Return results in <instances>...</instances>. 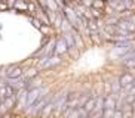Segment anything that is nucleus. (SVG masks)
<instances>
[{
	"instance_id": "f257e3e1",
	"label": "nucleus",
	"mask_w": 135,
	"mask_h": 118,
	"mask_svg": "<svg viewBox=\"0 0 135 118\" xmlns=\"http://www.w3.org/2000/svg\"><path fill=\"white\" fill-rule=\"evenodd\" d=\"M67 50H68V46L67 43L64 41L62 37L55 40V49H54V55H58V56H64L67 55Z\"/></svg>"
},
{
	"instance_id": "f03ea898",
	"label": "nucleus",
	"mask_w": 135,
	"mask_h": 118,
	"mask_svg": "<svg viewBox=\"0 0 135 118\" xmlns=\"http://www.w3.org/2000/svg\"><path fill=\"white\" fill-rule=\"evenodd\" d=\"M61 59H62V56H58V55L49 56L48 61L42 65V68H40V69H51V68H56L61 63Z\"/></svg>"
},
{
	"instance_id": "7ed1b4c3",
	"label": "nucleus",
	"mask_w": 135,
	"mask_h": 118,
	"mask_svg": "<svg viewBox=\"0 0 135 118\" xmlns=\"http://www.w3.org/2000/svg\"><path fill=\"white\" fill-rule=\"evenodd\" d=\"M24 74V68L20 65H9L8 71H6V77L8 78H18Z\"/></svg>"
},
{
	"instance_id": "20e7f679",
	"label": "nucleus",
	"mask_w": 135,
	"mask_h": 118,
	"mask_svg": "<svg viewBox=\"0 0 135 118\" xmlns=\"http://www.w3.org/2000/svg\"><path fill=\"white\" fill-rule=\"evenodd\" d=\"M134 78H135V75H134V72H131V69L122 72V74L119 75V83H120V86H122V89L129 86V84H132Z\"/></svg>"
},
{
	"instance_id": "39448f33",
	"label": "nucleus",
	"mask_w": 135,
	"mask_h": 118,
	"mask_svg": "<svg viewBox=\"0 0 135 118\" xmlns=\"http://www.w3.org/2000/svg\"><path fill=\"white\" fill-rule=\"evenodd\" d=\"M54 109H55V103H54V98H52L51 100L43 106V109H42V112H40L39 118H52Z\"/></svg>"
},
{
	"instance_id": "423d86ee",
	"label": "nucleus",
	"mask_w": 135,
	"mask_h": 118,
	"mask_svg": "<svg viewBox=\"0 0 135 118\" xmlns=\"http://www.w3.org/2000/svg\"><path fill=\"white\" fill-rule=\"evenodd\" d=\"M104 108H110V109H117V100L113 94L104 96Z\"/></svg>"
},
{
	"instance_id": "0eeeda50",
	"label": "nucleus",
	"mask_w": 135,
	"mask_h": 118,
	"mask_svg": "<svg viewBox=\"0 0 135 118\" xmlns=\"http://www.w3.org/2000/svg\"><path fill=\"white\" fill-rule=\"evenodd\" d=\"M37 75H39V68L37 67H30V68H27V69H24L22 77L25 78V81H28V80L34 78V77H37Z\"/></svg>"
},
{
	"instance_id": "6e6552de",
	"label": "nucleus",
	"mask_w": 135,
	"mask_h": 118,
	"mask_svg": "<svg viewBox=\"0 0 135 118\" xmlns=\"http://www.w3.org/2000/svg\"><path fill=\"white\" fill-rule=\"evenodd\" d=\"M61 37H62L64 41L67 43L68 49H70V47H76V44H74V35H73V30H71V31H67V33H61ZM76 49H77V47H76Z\"/></svg>"
},
{
	"instance_id": "1a4fd4ad",
	"label": "nucleus",
	"mask_w": 135,
	"mask_h": 118,
	"mask_svg": "<svg viewBox=\"0 0 135 118\" xmlns=\"http://www.w3.org/2000/svg\"><path fill=\"white\" fill-rule=\"evenodd\" d=\"M79 92H67V103L73 108L77 106V100H79Z\"/></svg>"
},
{
	"instance_id": "9d476101",
	"label": "nucleus",
	"mask_w": 135,
	"mask_h": 118,
	"mask_svg": "<svg viewBox=\"0 0 135 118\" xmlns=\"http://www.w3.org/2000/svg\"><path fill=\"white\" fill-rule=\"evenodd\" d=\"M110 86H111V94H113V96H117V94L122 92V86H120V83H119V77H116V78L111 80Z\"/></svg>"
},
{
	"instance_id": "9b49d317",
	"label": "nucleus",
	"mask_w": 135,
	"mask_h": 118,
	"mask_svg": "<svg viewBox=\"0 0 135 118\" xmlns=\"http://www.w3.org/2000/svg\"><path fill=\"white\" fill-rule=\"evenodd\" d=\"M2 102L4 103V106L8 108L9 112L15 111V106H16V98H15V96H11V98H4Z\"/></svg>"
},
{
	"instance_id": "f8f14e48",
	"label": "nucleus",
	"mask_w": 135,
	"mask_h": 118,
	"mask_svg": "<svg viewBox=\"0 0 135 118\" xmlns=\"http://www.w3.org/2000/svg\"><path fill=\"white\" fill-rule=\"evenodd\" d=\"M27 8H28V2L27 0H16L15 3H13V9H15V10L27 12Z\"/></svg>"
},
{
	"instance_id": "ddd939ff",
	"label": "nucleus",
	"mask_w": 135,
	"mask_h": 118,
	"mask_svg": "<svg viewBox=\"0 0 135 118\" xmlns=\"http://www.w3.org/2000/svg\"><path fill=\"white\" fill-rule=\"evenodd\" d=\"M83 108L88 111V114H91L92 111H94V108H95V98H89L85 102V105H83Z\"/></svg>"
},
{
	"instance_id": "4468645a",
	"label": "nucleus",
	"mask_w": 135,
	"mask_h": 118,
	"mask_svg": "<svg viewBox=\"0 0 135 118\" xmlns=\"http://www.w3.org/2000/svg\"><path fill=\"white\" fill-rule=\"evenodd\" d=\"M88 10H89V13H91V16L92 18H95V19H101L104 16V13H103V10H99V9H95V8H88Z\"/></svg>"
},
{
	"instance_id": "2eb2a0df",
	"label": "nucleus",
	"mask_w": 135,
	"mask_h": 118,
	"mask_svg": "<svg viewBox=\"0 0 135 118\" xmlns=\"http://www.w3.org/2000/svg\"><path fill=\"white\" fill-rule=\"evenodd\" d=\"M46 2V6H48L49 10H54V12H60L61 8H60V4L56 3L55 0H45Z\"/></svg>"
},
{
	"instance_id": "dca6fc26",
	"label": "nucleus",
	"mask_w": 135,
	"mask_h": 118,
	"mask_svg": "<svg viewBox=\"0 0 135 118\" xmlns=\"http://www.w3.org/2000/svg\"><path fill=\"white\" fill-rule=\"evenodd\" d=\"M92 8L95 9H99V10H104L107 8V3L104 0H92Z\"/></svg>"
},
{
	"instance_id": "f3484780",
	"label": "nucleus",
	"mask_w": 135,
	"mask_h": 118,
	"mask_svg": "<svg viewBox=\"0 0 135 118\" xmlns=\"http://www.w3.org/2000/svg\"><path fill=\"white\" fill-rule=\"evenodd\" d=\"M30 21H31L33 27L37 28V30H40V28H42V25H43V22H42V21H40L39 18H30Z\"/></svg>"
},
{
	"instance_id": "a211bd4d",
	"label": "nucleus",
	"mask_w": 135,
	"mask_h": 118,
	"mask_svg": "<svg viewBox=\"0 0 135 118\" xmlns=\"http://www.w3.org/2000/svg\"><path fill=\"white\" fill-rule=\"evenodd\" d=\"M123 65L128 68V69H132V68H135V56L131 59H128L126 62H123Z\"/></svg>"
},
{
	"instance_id": "6ab92c4d",
	"label": "nucleus",
	"mask_w": 135,
	"mask_h": 118,
	"mask_svg": "<svg viewBox=\"0 0 135 118\" xmlns=\"http://www.w3.org/2000/svg\"><path fill=\"white\" fill-rule=\"evenodd\" d=\"M107 94H111L110 81H105V83H104V96H107Z\"/></svg>"
},
{
	"instance_id": "aec40b11",
	"label": "nucleus",
	"mask_w": 135,
	"mask_h": 118,
	"mask_svg": "<svg viewBox=\"0 0 135 118\" xmlns=\"http://www.w3.org/2000/svg\"><path fill=\"white\" fill-rule=\"evenodd\" d=\"M68 118H80V114H79V111H77V108H74L71 111V114L68 115Z\"/></svg>"
},
{
	"instance_id": "412c9836",
	"label": "nucleus",
	"mask_w": 135,
	"mask_h": 118,
	"mask_svg": "<svg viewBox=\"0 0 135 118\" xmlns=\"http://www.w3.org/2000/svg\"><path fill=\"white\" fill-rule=\"evenodd\" d=\"M111 118H123L122 111H120V109H116V111H114V114H113V117H111Z\"/></svg>"
},
{
	"instance_id": "4be33fe9",
	"label": "nucleus",
	"mask_w": 135,
	"mask_h": 118,
	"mask_svg": "<svg viewBox=\"0 0 135 118\" xmlns=\"http://www.w3.org/2000/svg\"><path fill=\"white\" fill-rule=\"evenodd\" d=\"M8 8H9V6L4 3V2H0V10H6Z\"/></svg>"
},
{
	"instance_id": "5701e85b",
	"label": "nucleus",
	"mask_w": 135,
	"mask_h": 118,
	"mask_svg": "<svg viewBox=\"0 0 135 118\" xmlns=\"http://www.w3.org/2000/svg\"><path fill=\"white\" fill-rule=\"evenodd\" d=\"M132 86H134V87H135V78H134V81H132Z\"/></svg>"
},
{
	"instance_id": "b1692460",
	"label": "nucleus",
	"mask_w": 135,
	"mask_h": 118,
	"mask_svg": "<svg viewBox=\"0 0 135 118\" xmlns=\"http://www.w3.org/2000/svg\"><path fill=\"white\" fill-rule=\"evenodd\" d=\"M104 2H105V3H107V2H108V0H104Z\"/></svg>"
},
{
	"instance_id": "393cba45",
	"label": "nucleus",
	"mask_w": 135,
	"mask_h": 118,
	"mask_svg": "<svg viewBox=\"0 0 135 118\" xmlns=\"http://www.w3.org/2000/svg\"><path fill=\"white\" fill-rule=\"evenodd\" d=\"M88 118H92V117H88Z\"/></svg>"
},
{
	"instance_id": "a878e982",
	"label": "nucleus",
	"mask_w": 135,
	"mask_h": 118,
	"mask_svg": "<svg viewBox=\"0 0 135 118\" xmlns=\"http://www.w3.org/2000/svg\"><path fill=\"white\" fill-rule=\"evenodd\" d=\"M0 102H2V100H0Z\"/></svg>"
},
{
	"instance_id": "bb28decb",
	"label": "nucleus",
	"mask_w": 135,
	"mask_h": 118,
	"mask_svg": "<svg viewBox=\"0 0 135 118\" xmlns=\"http://www.w3.org/2000/svg\"><path fill=\"white\" fill-rule=\"evenodd\" d=\"M80 118H82V117H80Z\"/></svg>"
}]
</instances>
